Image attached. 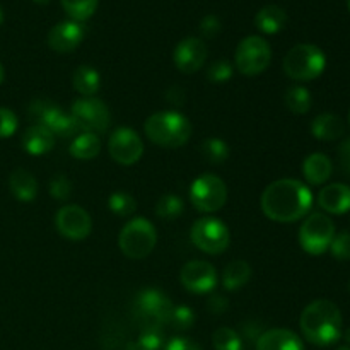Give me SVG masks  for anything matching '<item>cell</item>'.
Here are the masks:
<instances>
[{"label":"cell","mask_w":350,"mask_h":350,"mask_svg":"<svg viewBox=\"0 0 350 350\" xmlns=\"http://www.w3.org/2000/svg\"><path fill=\"white\" fill-rule=\"evenodd\" d=\"M173 308L170 297L159 289H144L135 297V314L144 328L167 325Z\"/></svg>","instance_id":"8fae6325"},{"label":"cell","mask_w":350,"mask_h":350,"mask_svg":"<svg viewBox=\"0 0 350 350\" xmlns=\"http://www.w3.org/2000/svg\"><path fill=\"white\" fill-rule=\"evenodd\" d=\"M232 74H234V67L228 60H215L207 68V79L212 84H224L232 77Z\"/></svg>","instance_id":"d590c367"},{"label":"cell","mask_w":350,"mask_h":350,"mask_svg":"<svg viewBox=\"0 0 350 350\" xmlns=\"http://www.w3.org/2000/svg\"><path fill=\"white\" fill-rule=\"evenodd\" d=\"M287 14L282 7L270 5L262 7L255 16V26L262 31L263 34H277L286 27Z\"/></svg>","instance_id":"cb8c5ba5"},{"label":"cell","mask_w":350,"mask_h":350,"mask_svg":"<svg viewBox=\"0 0 350 350\" xmlns=\"http://www.w3.org/2000/svg\"><path fill=\"white\" fill-rule=\"evenodd\" d=\"M144 132H146L147 139L156 146L178 149L190 140L191 123L180 111L166 109V111L150 115L144 125Z\"/></svg>","instance_id":"3957f363"},{"label":"cell","mask_w":350,"mask_h":350,"mask_svg":"<svg viewBox=\"0 0 350 350\" xmlns=\"http://www.w3.org/2000/svg\"><path fill=\"white\" fill-rule=\"evenodd\" d=\"M347 3H349V10H350V0H347Z\"/></svg>","instance_id":"f907efd6"},{"label":"cell","mask_w":350,"mask_h":350,"mask_svg":"<svg viewBox=\"0 0 350 350\" xmlns=\"http://www.w3.org/2000/svg\"><path fill=\"white\" fill-rule=\"evenodd\" d=\"M347 289H349V293H350V280H349V286H347Z\"/></svg>","instance_id":"681fc988"},{"label":"cell","mask_w":350,"mask_h":350,"mask_svg":"<svg viewBox=\"0 0 350 350\" xmlns=\"http://www.w3.org/2000/svg\"><path fill=\"white\" fill-rule=\"evenodd\" d=\"M318 205L327 214L342 215L350 211V187L344 183H332L318 193Z\"/></svg>","instance_id":"ac0fdd59"},{"label":"cell","mask_w":350,"mask_h":350,"mask_svg":"<svg viewBox=\"0 0 350 350\" xmlns=\"http://www.w3.org/2000/svg\"><path fill=\"white\" fill-rule=\"evenodd\" d=\"M3 77H5V72H3L2 64H0V84H2V82H3Z\"/></svg>","instance_id":"f6af8a7d"},{"label":"cell","mask_w":350,"mask_h":350,"mask_svg":"<svg viewBox=\"0 0 350 350\" xmlns=\"http://www.w3.org/2000/svg\"><path fill=\"white\" fill-rule=\"evenodd\" d=\"M157 243L156 228L144 217H133L126 222L118 236V246L130 260H142L152 253Z\"/></svg>","instance_id":"5b68a950"},{"label":"cell","mask_w":350,"mask_h":350,"mask_svg":"<svg viewBox=\"0 0 350 350\" xmlns=\"http://www.w3.org/2000/svg\"><path fill=\"white\" fill-rule=\"evenodd\" d=\"M70 115L74 116L79 130L89 133H105L111 125V113L106 103L98 98H81L72 105Z\"/></svg>","instance_id":"7c38bea8"},{"label":"cell","mask_w":350,"mask_h":350,"mask_svg":"<svg viewBox=\"0 0 350 350\" xmlns=\"http://www.w3.org/2000/svg\"><path fill=\"white\" fill-rule=\"evenodd\" d=\"M17 126H19V120H17L16 113L0 106V139L12 137L17 132Z\"/></svg>","instance_id":"f35d334b"},{"label":"cell","mask_w":350,"mask_h":350,"mask_svg":"<svg viewBox=\"0 0 350 350\" xmlns=\"http://www.w3.org/2000/svg\"><path fill=\"white\" fill-rule=\"evenodd\" d=\"M252 279V267L245 260H232L222 272V286L226 291H238Z\"/></svg>","instance_id":"484cf974"},{"label":"cell","mask_w":350,"mask_h":350,"mask_svg":"<svg viewBox=\"0 0 350 350\" xmlns=\"http://www.w3.org/2000/svg\"><path fill=\"white\" fill-rule=\"evenodd\" d=\"M349 122H350V115H349Z\"/></svg>","instance_id":"816d5d0a"},{"label":"cell","mask_w":350,"mask_h":350,"mask_svg":"<svg viewBox=\"0 0 350 350\" xmlns=\"http://www.w3.org/2000/svg\"><path fill=\"white\" fill-rule=\"evenodd\" d=\"M72 84L82 98H96L101 89V75L91 65H81L72 75Z\"/></svg>","instance_id":"d4e9b609"},{"label":"cell","mask_w":350,"mask_h":350,"mask_svg":"<svg viewBox=\"0 0 350 350\" xmlns=\"http://www.w3.org/2000/svg\"><path fill=\"white\" fill-rule=\"evenodd\" d=\"M190 202L198 212H217L228 202V187L215 174H200L190 187Z\"/></svg>","instance_id":"9c48e42d"},{"label":"cell","mask_w":350,"mask_h":350,"mask_svg":"<svg viewBox=\"0 0 350 350\" xmlns=\"http://www.w3.org/2000/svg\"><path fill=\"white\" fill-rule=\"evenodd\" d=\"M311 133L314 139L332 142V140L340 139L345 133L344 120L332 113H321L311 122Z\"/></svg>","instance_id":"7402d4cb"},{"label":"cell","mask_w":350,"mask_h":350,"mask_svg":"<svg viewBox=\"0 0 350 350\" xmlns=\"http://www.w3.org/2000/svg\"><path fill=\"white\" fill-rule=\"evenodd\" d=\"M108 152L115 163L122 166H133L144 156V140L135 130L122 126L109 135Z\"/></svg>","instance_id":"4fadbf2b"},{"label":"cell","mask_w":350,"mask_h":350,"mask_svg":"<svg viewBox=\"0 0 350 350\" xmlns=\"http://www.w3.org/2000/svg\"><path fill=\"white\" fill-rule=\"evenodd\" d=\"M335 224L323 212L308 214L299 228V245L310 255H323L335 238Z\"/></svg>","instance_id":"52a82bcc"},{"label":"cell","mask_w":350,"mask_h":350,"mask_svg":"<svg viewBox=\"0 0 350 350\" xmlns=\"http://www.w3.org/2000/svg\"><path fill=\"white\" fill-rule=\"evenodd\" d=\"M330 252L334 255V258H337L338 262H347L350 260V232L342 231L338 234H335L334 241L330 245Z\"/></svg>","instance_id":"74e56055"},{"label":"cell","mask_w":350,"mask_h":350,"mask_svg":"<svg viewBox=\"0 0 350 350\" xmlns=\"http://www.w3.org/2000/svg\"><path fill=\"white\" fill-rule=\"evenodd\" d=\"M207 308L211 313L222 314L229 308V301L224 296H221V294H212L207 301Z\"/></svg>","instance_id":"b9f144b4"},{"label":"cell","mask_w":350,"mask_h":350,"mask_svg":"<svg viewBox=\"0 0 350 350\" xmlns=\"http://www.w3.org/2000/svg\"><path fill=\"white\" fill-rule=\"evenodd\" d=\"M185 211V204L178 195H163L156 204V215L163 221H174Z\"/></svg>","instance_id":"4dcf8cb0"},{"label":"cell","mask_w":350,"mask_h":350,"mask_svg":"<svg viewBox=\"0 0 350 350\" xmlns=\"http://www.w3.org/2000/svg\"><path fill=\"white\" fill-rule=\"evenodd\" d=\"M2 21H3V12H2V9H0V24H2Z\"/></svg>","instance_id":"c3c4849f"},{"label":"cell","mask_w":350,"mask_h":350,"mask_svg":"<svg viewBox=\"0 0 350 350\" xmlns=\"http://www.w3.org/2000/svg\"><path fill=\"white\" fill-rule=\"evenodd\" d=\"M85 36V29L82 23L75 21H62L57 26H53L48 33V46L57 53H70L79 44L82 43Z\"/></svg>","instance_id":"e0dca14e"},{"label":"cell","mask_w":350,"mask_h":350,"mask_svg":"<svg viewBox=\"0 0 350 350\" xmlns=\"http://www.w3.org/2000/svg\"><path fill=\"white\" fill-rule=\"evenodd\" d=\"M190 239L200 252L207 255H221L229 248L231 234L229 229L221 219L205 215L193 222L190 231Z\"/></svg>","instance_id":"ba28073f"},{"label":"cell","mask_w":350,"mask_h":350,"mask_svg":"<svg viewBox=\"0 0 350 350\" xmlns=\"http://www.w3.org/2000/svg\"><path fill=\"white\" fill-rule=\"evenodd\" d=\"M55 226L58 234L70 241H82L92 231V219L81 205H64L55 215Z\"/></svg>","instance_id":"5bb4252c"},{"label":"cell","mask_w":350,"mask_h":350,"mask_svg":"<svg viewBox=\"0 0 350 350\" xmlns=\"http://www.w3.org/2000/svg\"><path fill=\"white\" fill-rule=\"evenodd\" d=\"M21 144H23V149L31 156H43L53 149L55 135L46 126L31 125L24 130Z\"/></svg>","instance_id":"ffe728a7"},{"label":"cell","mask_w":350,"mask_h":350,"mask_svg":"<svg viewBox=\"0 0 350 350\" xmlns=\"http://www.w3.org/2000/svg\"><path fill=\"white\" fill-rule=\"evenodd\" d=\"M215 350H243V340L238 332L229 327H221L212 335Z\"/></svg>","instance_id":"d6a6232c"},{"label":"cell","mask_w":350,"mask_h":350,"mask_svg":"<svg viewBox=\"0 0 350 350\" xmlns=\"http://www.w3.org/2000/svg\"><path fill=\"white\" fill-rule=\"evenodd\" d=\"M327 67V57L317 44L301 43L291 48L282 60L286 75L293 81L308 82L320 77Z\"/></svg>","instance_id":"277c9868"},{"label":"cell","mask_w":350,"mask_h":350,"mask_svg":"<svg viewBox=\"0 0 350 350\" xmlns=\"http://www.w3.org/2000/svg\"><path fill=\"white\" fill-rule=\"evenodd\" d=\"M180 280L193 294H208L217 286V270L205 260H191L181 269Z\"/></svg>","instance_id":"9a60e30c"},{"label":"cell","mask_w":350,"mask_h":350,"mask_svg":"<svg viewBox=\"0 0 350 350\" xmlns=\"http://www.w3.org/2000/svg\"><path fill=\"white\" fill-rule=\"evenodd\" d=\"M174 65L183 74H195L204 67L207 60V44L200 38H185L173 51Z\"/></svg>","instance_id":"2e32d148"},{"label":"cell","mask_w":350,"mask_h":350,"mask_svg":"<svg viewBox=\"0 0 350 350\" xmlns=\"http://www.w3.org/2000/svg\"><path fill=\"white\" fill-rule=\"evenodd\" d=\"M256 350H304V345L293 330L270 328L258 337Z\"/></svg>","instance_id":"d6986e66"},{"label":"cell","mask_w":350,"mask_h":350,"mask_svg":"<svg viewBox=\"0 0 350 350\" xmlns=\"http://www.w3.org/2000/svg\"><path fill=\"white\" fill-rule=\"evenodd\" d=\"M164 350H204L195 340L187 337H174L164 345Z\"/></svg>","instance_id":"60d3db41"},{"label":"cell","mask_w":350,"mask_h":350,"mask_svg":"<svg viewBox=\"0 0 350 350\" xmlns=\"http://www.w3.org/2000/svg\"><path fill=\"white\" fill-rule=\"evenodd\" d=\"M272 60V48L262 36H248L239 41L236 48V68L246 77H255L267 70Z\"/></svg>","instance_id":"30bf717a"},{"label":"cell","mask_w":350,"mask_h":350,"mask_svg":"<svg viewBox=\"0 0 350 350\" xmlns=\"http://www.w3.org/2000/svg\"><path fill=\"white\" fill-rule=\"evenodd\" d=\"M284 103H286L287 109L294 115H306L313 105V98L311 92L303 85H293L284 94Z\"/></svg>","instance_id":"83f0119b"},{"label":"cell","mask_w":350,"mask_h":350,"mask_svg":"<svg viewBox=\"0 0 350 350\" xmlns=\"http://www.w3.org/2000/svg\"><path fill=\"white\" fill-rule=\"evenodd\" d=\"M299 327L310 344L328 347L342 337V313L332 301L317 299L303 310Z\"/></svg>","instance_id":"7a4b0ae2"},{"label":"cell","mask_w":350,"mask_h":350,"mask_svg":"<svg viewBox=\"0 0 350 350\" xmlns=\"http://www.w3.org/2000/svg\"><path fill=\"white\" fill-rule=\"evenodd\" d=\"M48 191L55 200H68L72 195V181L65 174H55L48 183Z\"/></svg>","instance_id":"8d00e7d4"},{"label":"cell","mask_w":350,"mask_h":350,"mask_svg":"<svg viewBox=\"0 0 350 350\" xmlns=\"http://www.w3.org/2000/svg\"><path fill=\"white\" fill-rule=\"evenodd\" d=\"M9 190L19 202H33L38 195V181L26 170H14L9 176Z\"/></svg>","instance_id":"603a6c76"},{"label":"cell","mask_w":350,"mask_h":350,"mask_svg":"<svg viewBox=\"0 0 350 350\" xmlns=\"http://www.w3.org/2000/svg\"><path fill=\"white\" fill-rule=\"evenodd\" d=\"M193 323H195L193 310L188 306H183V304L173 308L170 321H167V325H173V328H176V330L180 332L190 330V328L193 327Z\"/></svg>","instance_id":"e575fe53"},{"label":"cell","mask_w":350,"mask_h":350,"mask_svg":"<svg viewBox=\"0 0 350 350\" xmlns=\"http://www.w3.org/2000/svg\"><path fill=\"white\" fill-rule=\"evenodd\" d=\"M335 350H350V347H347V345H344V347H338V349H335Z\"/></svg>","instance_id":"7dc6e473"},{"label":"cell","mask_w":350,"mask_h":350,"mask_svg":"<svg viewBox=\"0 0 350 350\" xmlns=\"http://www.w3.org/2000/svg\"><path fill=\"white\" fill-rule=\"evenodd\" d=\"M342 337H344L345 342H347V344L350 345V328H347L345 332H342Z\"/></svg>","instance_id":"ee69618b"},{"label":"cell","mask_w":350,"mask_h":350,"mask_svg":"<svg viewBox=\"0 0 350 350\" xmlns=\"http://www.w3.org/2000/svg\"><path fill=\"white\" fill-rule=\"evenodd\" d=\"M164 349V334L161 327H146L137 342V350H161Z\"/></svg>","instance_id":"836d02e7"},{"label":"cell","mask_w":350,"mask_h":350,"mask_svg":"<svg viewBox=\"0 0 350 350\" xmlns=\"http://www.w3.org/2000/svg\"><path fill=\"white\" fill-rule=\"evenodd\" d=\"M222 31V23L217 16L214 14H208L204 19L200 21V33L202 36L207 38V40H212V38L219 36Z\"/></svg>","instance_id":"ab89813d"},{"label":"cell","mask_w":350,"mask_h":350,"mask_svg":"<svg viewBox=\"0 0 350 350\" xmlns=\"http://www.w3.org/2000/svg\"><path fill=\"white\" fill-rule=\"evenodd\" d=\"M34 2H36V3H48L50 0H34Z\"/></svg>","instance_id":"bcb514c9"},{"label":"cell","mask_w":350,"mask_h":350,"mask_svg":"<svg viewBox=\"0 0 350 350\" xmlns=\"http://www.w3.org/2000/svg\"><path fill=\"white\" fill-rule=\"evenodd\" d=\"M332 173H334V164H332L330 157L325 156V154L314 152L304 159L303 174L308 183L313 185V187L327 183Z\"/></svg>","instance_id":"44dd1931"},{"label":"cell","mask_w":350,"mask_h":350,"mask_svg":"<svg viewBox=\"0 0 350 350\" xmlns=\"http://www.w3.org/2000/svg\"><path fill=\"white\" fill-rule=\"evenodd\" d=\"M200 154L208 164H222L229 157V146L219 137H208L202 142Z\"/></svg>","instance_id":"f1b7e54d"},{"label":"cell","mask_w":350,"mask_h":350,"mask_svg":"<svg viewBox=\"0 0 350 350\" xmlns=\"http://www.w3.org/2000/svg\"><path fill=\"white\" fill-rule=\"evenodd\" d=\"M68 152L79 161L94 159L101 152V139L96 133L82 132L81 135L74 137L70 147H68Z\"/></svg>","instance_id":"4316f807"},{"label":"cell","mask_w":350,"mask_h":350,"mask_svg":"<svg viewBox=\"0 0 350 350\" xmlns=\"http://www.w3.org/2000/svg\"><path fill=\"white\" fill-rule=\"evenodd\" d=\"M262 211L270 221L289 222L301 221L313 207V191L299 180H277L270 183L262 193Z\"/></svg>","instance_id":"6da1fadb"},{"label":"cell","mask_w":350,"mask_h":350,"mask_svg":"<svg viewBox=\"0 0 350 350\" xmlns=\"http://www.w3.org/2000/svg\"><path fill=\"white\" fill-rule=\"evenodd\" d=\"M60 2L70 21L84 23L96 12L99 0H60Z\"/></svg>","instance_id":"f546056e"},{"label":"cell","mask_w":350,"mask_h":350,"mask_svg":"<svg viewBox=\"0 0 350 350\" xmlns=\"http://www.w3.org/2000/svg\"><path fill=\"white\" fill-rule=\"evenodd\" d=\"M27 111H29V118L33 120L34 125L46 126L55 137L70 139L79 133V126L74 116L70 113H65L60 106L48 99H34Z\"/></svg>","instance_id":"8992f818"},{"label":"cell","mask_w":350,"mask_h":350,"mask_svg":"<svg viewBox=\"0 0 350 350\" xmlns=\"http://www.w3.org/2000/svg\"><path fill=\"white\" fill-rule=\"evenodd\" d=\"M338 161L342 167L350 174V139H345L338 147Z\"/></svg>","instance_id":"7bdbcfd3"},{"label":"cell","mask_w":350,"mask_h":350,"mask_svg":"<svg viewBox=\"0 0 350 350\" xmlns=\"http://www.w3.org/2000/svg\"><path fill=\"white\" fill-rule=\"evenodd\" d=\"M108 207L109 211H111L115 215H118V217H130V215L135 212L137 202L130 193H126V191L123 190H118L115 191V193L109 195Z\"/></svg>","instance_id":"1f68e13d"}]
</instances>
